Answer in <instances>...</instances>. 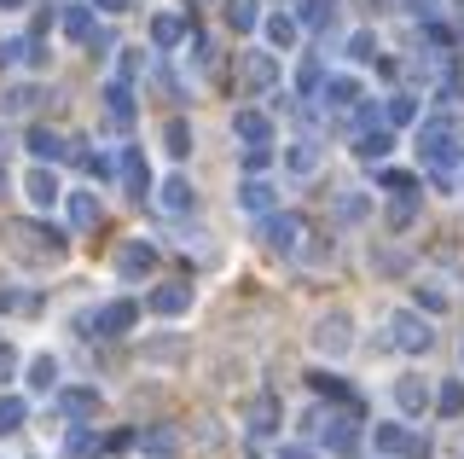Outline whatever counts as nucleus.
Masks as SVG:
<instances>
[{
	"label": "nucleus",
	"instance_id": "603ef678",
	"mask_svg": "<svg viewBox=\"0 0 464 459\" xmlns=\"http://www.w3.org/2000/svg\"><path fill=\"white\" fill-rule=\"evenodd\" d=\"M0 186H6V169H0Z\"/></svg>",
	"mask_w": 464,
	"mask_h": 459
},
{
	"label": "nucleus",
	"instance_id": "864d4df0",
	"mask_svg": "<svg viewBox=\"0 0 464 459\" xmlns=\"http://www.w3.org/2000/svg\"><path fill=\"white\" fill-rule=\"evenodd\" d=\"M459 355H464V343H459Z\"/></svg>",
	"mask_w": 464,
	"mask_h": 459
},
{
	"label": "nucleus",
	"instance_id": "f257e3e1",
	"mask_svg": "<svg viewBox=\"0 0 464 459\" xmlns=\"http://www.w3.org/2000/svg\"><path fill=\"white\" fill-rule=\"evenodd\" d=\"M412 140H418V157H424L430 175H453V163H459L453 122H447V117H418L412 122Z\"/></svg>",
	"mask_w": 464,
	"mask_h": 459
},
{
	"label": "nucleus",
	"instance_id": "72a5a7b5",
	"mask_svg": "<svg viewBox=\"0 0 464 459\" xmlns=\"http://www.w3.org/2000/svg\"><path fill=\"white\" fill-rule=\"evenodd\" d=\"M163 151H169V157H186V151H192V122H186V117H174V122L163 128Z\"/></svg>",
	"mask_w": 464,
	"mask_h": 459
},
{
	"label": "nucleus",
	"instance_id": "393cba45",
	"mask_svg": "<svg viewBox=\"0 0 464 459\" xmlns=\"http://www.w3.org/2000/svg\"><path fill=\"white\" fill-rule=\"evenodd\" d=\"M180 41H186V18H180V12H157V18H151V47H180Z\"/></svg>",
	"mask_w": 464,
	"mask_h": 459
},
{
	"label": "nucleus",
	"instance_id": "f704fd0d",
	"mask_svg": "<svg viewBox=\"0 0 464 459\" xmlns=\"http://www.w3.org/2000/svg\"><path fill=\"white\" fill-rule=\"evenodd\" d=\"M64 454H70V459H93V454H99V436H93L87 425H70V436H64Z\"/></svg>",
	"mask_w": 464,
	"mask_h": 459
},
{
	"label": "nucleus",
	"instance_id": "bb28decb",
	"mask_svg": "<svg viewBox=\"0 0 464 459\" xmlns=\"http://www.w3.org/2000/svg\"><path fill=\"white\" fill-rule=\"evenodd\" d=\"M24 378H29V390H35V396L58 390V355H35V361L24 366Z\"/></svg>",
	"mask_w": 464,
	"mask_h": 459
},
{
	"label": "nucleus",
	"instance_id": "4be33fe9",
	"mask_svg": "<svg viewBox=\"0 0 464 459\" xmlns=\"http://www.w3.org/2000/svg\"><path fill=\"white\" fill-rule=\"evenodd\" d=\"M64 35L76 41V47H93V35H99V18H93V6H64Z\"/></svg>",
	"mask_w": 464,
	"mask_h": 459
},
{
	"label": "nucleus",
	"instance_id": "cd10ccee",
	"mask_svg": "<svg viewBox=\"0 0 464 459\" xmlns=\"http://www.w3.org/2000/svg\"><path fill=\"white\" fill-rule=\"evenodd\" d=\"M372 448L377 454H412L418 442L406 436V425H372Z\"/></svg>",
	"mask_w": 464,
	"mask_h": 459
},
{
	"label": "nucleus",
	"instance_id": "39448f33",
	"mask_svg": "<svg viewBox=\"0 0 464 459\" xmlns=\"http://www.w3.org/2000/svg\"><path fill=\"white\" fill-rule=\"evenodd\" d=\"M93 337H128L140 326V303H128V297H111V303H99L93 308Z\"/></svg>",
	"mask_w": 464,
	"mask_h": 459
},
{
	"label": "nucleus",
	"instance_id": "a211bd4d",
	"mask_svg": "<svg viewBox=\"0 0 464 459\" xmlns=\"http://www.w3.org/2000/svg\"><path fill=\"white\" fill-rule=\"evenodd\" d=\"M261 35H267L273 53H290V47H296V35H302V24L290 18V12H267V18H261Z\"/></svg>",
	"mask_w": 464,
	"mask_h": 459
},
{
	"label": "nucleus",
	"instance_id": "79ce46f5",
	"mask_svg": "<svg viewBox=\"0 0 464 459\" xmlns=\"http://www.w3.org/2000/svg\"><path fill=\"white\" fill-rule=\"evenodd\" d=\"M337 215H343V221H366V198L343 192V198H337Z\"/></svg>",
	"mask_w": 464,
	"mask_h": 459
},
{
	"label": "nucleus",
	"instance_id": "09e8293b",
	"mask_svg": "<svg viewBox=\"0 0 464 459\" xmlns=\"http://www.w3.org/2000/svg\"><path fill=\"white\" fill-rule=\"evenodd\" d=\"M0 308H29V297L24 291H0Z\"/></svg>",
	"mask_w": 464,
	"mask_h": 459
},
{
	"label": "nucleus",
	"instance_id": "f8f14e48",
	"mask_svg": "<svg viewBox=\"0 0 464 459\" xmlns=\"http://www.w3.org/2000/svg\"><path fill=\"white\" fill-rule=\"evenodd\" d=\"M157 268V245H145V239H128L122 250H116V274L122 279H140V274H151Z\"/></svg>",
	"mask_w": 464,
	"mask_h": 459
},
{
	"label": "nucleus",
	"instance_id": "ea45409f",
	"mask_svg": "<svg viewBox=\"0 0 464 459\" xmlns=\"http://www.w3.org/2000/svg\"><path fill=\"white\" fill-rule=\"evenodd\" d=\"M319 82H325V76H319V64H314V59L296 70V93H302V99H314V93H319Z\"/></svg>",
	"mask_w": 464,
	"mask_h": 459
},
{
	"label": "nucleus",
	"instance_id": "9d476101",
	"mask_svg": "<svg viewBox=\"0 0 464 459\" xmlns=\"http://www.w3.org/2000/svg\"><path fill=\"white\" fill-rule=\"evenodd\" d=\"M319 105H325V111H337V117H348V111H354L360 105V99H366V93H360V82L354 76H325V82H319Z\"/></svg>",
	"mask_w": 464,
	"mask_h": 459
},
{
	"label": "nucleus",
	"instance_id": "9b49d317",
	"mask_svg": "<svg viewBox=\"0 0 464 459\" xmlns=\"http://www.w3.org/2000/svg\"><path fill=\"white\" fill-rule=\"evenodd\" d=\"M157 210H163V215H192L198 210V186L186 175H169L163 186H157Z\"/></svg>",
	"mask_w": 464,
	"mask_h": 459
},
{
	"label": "nucleus",
	"instance_id": "c756f323",
	"mask_svg": "<svg viewBox=\"0 0 464 459\" xmlns=\"http://www.w3.org/2000/svg\"><path fill=\"white\" fill-rule=\"evenodd\" d=\"M244 82H250V88H273V82H279V59H273V53H250Z\"/></svg>",
	"mask_w": 464,
	"mask_h": 459
},
{
	"label": "nucleus",
	"instance_id": "3c124183",
	"mask_svg": "<svg viewBox=\"0 0 464 459\" xmlns=\"http://www.w3.org/2000/svg\"><path fill=\"white\" fill-rule=\"evenodd\" d=\"M24 6V0H0V12H18Z\"/></svg>",
	"mask_w": 464,
	"mask_h": 459
},
{
	"label": "nucleus",
	"instance_id": "b1692460",
	"mask_svg": "<svg viewBox=\"0 0 464 459\" xmlns=\"http://www.w3.org/2000/svg\"><path fill=\"white\" fill-rule=\"evenodd\" d=\"M29 157H35V163H58V157H64L70 146H64V134H53V128H29Z\"/></svg>",
	"mask_w": 464,
	"mask_h": 459
},
{
	"label": "nucleus",
	"instance_id": "dca6fc26",
	"mask_svg": "<svg viewBox=\"0 0 464 459\" xmlns=\"http://www.w3.org/2000/svg\"><path fill=\"white\" fill-rule=\"evenodd\" d=\"M389 151H395V128H360V134H354V157H360V163H383Z\"/></svg>",
	"mask_w": 464,
	"mask_h": 459
},
{
	"label": "nucleus",
	"instance_id": "37998d69",
	"mask_svg": "<svg viewBox=\"0 0 464 459\" xmlns=\"http://www.w3.org/2000/svg\"><path fill=\"white\" fill-rule=\"evenodd\" d=\"M372 268H377V274H401L406 256H401V250H372Z\"/></svg>",
	"mask_w": 464,
	"mask_h": 459
},
{
	"label": "nucleus",
	"instance_id": "c9c22d12",
	"mask_svg": "<svg viewBox=\"0 0 464 459\" xmlns=\"http://www.w3.org/2000/svg\"><path fill=\"white\" fill-rule=\"evenodd\" d=\"M174 442H180V436H174L169 425H151V430H140V448H145V454H169Z\"/></svg>",
	"mask_w": 464,
	"mask_h": 459
},
{
	"label": "nucleus",
	"instance_id": "c85d7f7f",
	"mask_svg": "<svg viewBox=\"0 0 464 459\" xmlns=\"http://www.w3.org/2000/svg\"><path fill=\"white\" fill-rule=\"evenodd\" d=\"M227 24H232L238 35L261 30V0H227Z\"/></svg>",
	"mask_w": 464,
	"mask_h": 459
},
{
	"label": "nucleus",
	"instance_id": "a19ab883",
	"mask_svg": "<svg viewBox=\"0 0 464 459\" xmlns=\"http://www.w3.org/2000/svg\"><path fill=\"white\" fill-rule=\"evenodd\" d=\"M82 169H87V175H99V181L116 175V163H111V157H99V151H82Z\"/></svg>",
	"mask_w": 464,
	"mask_h": 459
},
{
	"label": "nucleus",
	"instance_id": "412c9836",
	"mask_svg": "<svg viewBox=\"0 0 464 459\" xmlns=\"http://www.w3.org/2000/svg\"><path fill=\"white\" fill-rule=\"evenodd\" d=\"M285 169H290V175H314V169H319V140L314 134H296L285 146Z\"/></svg>",
	"mask_w": 464,
	"mask_h": 459
},
{
	"label": "nucleus",
	"instance_id": "8fccbe9b",
	"mask_svg": "<svg viewBox=\"0 0 464 459\" xmlns=\"http://www.w3.org/2000/svg\"><path fill=\"white\" fill-rule=\"evenodd\" d=\"M128 6V0H99V12H122Z\"/></svg>",
	"mask_w": 464,
	"mask_h": 459
},
{
	"label": "nucleus",
	"instance_id": "6ab92c4d",
	"mask_svg": "<svg viewBox=\"0 0 464 459\" xmlns=\"http://www.w3.org/2000/svg\"><path fill=\"white\" fill-rule=\"evenodd\" d=\"M58 413H64V419H93L99 413V390H87V384H70V390H58Z\"/></svg>",
	"mask_w": 464,
	"mask_h": 459
},
{
	"label": "nucleus",
	"instance_id": "4c0bfd02",
	"mask_svg": "<svg viewBox=\"0 0 464 459\" xmlns=\"http://www.w3.org/2000/svg\"><path fill=\"white\" fill-rule=\"evenodd\" d=\"M412 198H418V192H401L395 204H389V227H395V233H406V227H412V210H418Z\"/></svg>",
	"mask_w": 464,
	"mask_h": 459
},
{
	"label": "nucleus",
	"instance_id": "c03bdc74",
	"mask_svg": "<svg viewBox=\"0 0 464 459\" xmlns=\"http://www.w3.org/2000/svg\"><path fill=\"white\" fill-rule=\"evenodd\" d=\"M377 186H383V192H412V175H401V169H383V175H377Z\"/></svg>",
	"mask_w": 464,
	"mask_h": 459
},
{
	"label": "nucleus",
	"instance_id": "58836bf2",
	"mask_svg": "<svg viewBox=\"0 0 464 459\" xmlns=\"http://www.w3.org/2000/svg\"><path fill=\"white\" fill-rule=\"evenodd\" d=\"M140 64H145V53L140 47H122V59H116V82H134Z\"/></svg>",
	"mask_w": 464,
	"mask_h": 459
},
{
	"label": "nucleus",
	"instance_id": "2f4dec72",
	"mask_svg": "<svg viewBox=\"0 0 464 459\" xmlns=\"http://www.w3.org/2000/svg\"><path fill=\"white\" fill-rule=\"evenodd\" d=\"M24 419H29V401L24 396H0V436L24 430Z\"/></svg>",
	"mask_w": 464,
	"mask_h": 459
},
{
	"label": "nucleus",
	"instance_id": "f03ea898",
	"mask_svg": "<svg viewBox=\"0 0 464 459\" xmlns=\"http://www.w3.org/2000/svg\"><path fill=\"white\" fill-rule=\"evenodd\" d=\"M314 349L325 355V361H343L348 349H354V314L348 308H331L314 320Z\"/></svg>",
	"mask_w": 464,
	"mask_h": 459
},
{
	"label": "nucleus",
	"instance_id": "de8ad7c7",
	"mask_svg": "<svg viewBox=\"0 0 464 459\" xmlns=\"http://www.w3.org/2000/svg\"><path fill=\"white\" fill-rule=\"evenodd\" d=\"M273 459H314V448H296V442H285V448L273 454Z\"/></svg>",
	"mask_w": 464,
	"mask_h": 459
},
{
	"label": "nucleus",
	"instance_id": "6e6552de",
	"mask_svg": "<svg viewBox=\"0 0 464 459\" xmlns=\"http://www.w3.org/2000/svg\"><path fill=\"white\" fill-rule=\"evenodd\" d=\"M395 407L406 413V419H424V413L435 407V390H430V378H418V372H406V378H395Z\"/></svg>",
	"mask_w": 464,
	"mask_h": 459
},
{
	"label": "nucleus",
	"instance_id": "1a4fd4ad",
	"mask_svg": "<svg viewBox=\"0 0 464 459\" xmlns=\"http://www.w3.org/2000/svg\"><path fill=\"white\" fill-rule=\"evenodd\" d=\"M198 303V291L186 279H169V285H157L151 291V314H163V320H180V314H192Z\"/></svg>",
	"mask_w": 464,
	"mask_h": 459
},
{
	"label": "nucleus",
	"instance_id": "473e14b6",
	"mask_svg": "<svg viewBox=\"0 0 464 459\" xmlns=\"http://www.w3.org/2000/svg\"><path fill=\"white\" fill-rule=\"evenodd\" d=\"M435 413H441V419H459L464 413V384L459 378H447L441 390H435Z\"/></svg>",
	"mask_w": 464,
	"mask_h": 459
},
{
	"label": "nucleus",
	"instance_id": "0eeeda50",
	"mask_svg": "<svg viewBox=\"0 0 464 459\" xmlns=\"http://www.w3.org/2000/svg\"><path fill=\"white\" fill-rule=\"evenodd\" d=\"M24 204H29V210H53V204H64V186H58V175H53L47 163L24 169Z\"/></svg>",
	"mask_w": 464,
	"mask_h": 459
},
{
	"label": "nucleus",
	"instance_id": "ddd939ff",
	"mask_svg": "<svg viewBox=\"0 0 464 459\" xmlns=\"http://www.w3.org/2000/svg\"><path fill=\"white\" fill-rule=\"evenodd\" d=\"M244 425H250V436H256V442L279 436V396H256V401H250V413H244Z\"/></svg>",
	"mask_w": 464,
	"mask_h": 459
},
{
	"label": "nucleus",
	"instance_id": "5701e85b",
	"mask_svg": "<svg viewBox=\"0 0 464 459\" xmlns=\"http://www.w3.org/2000/svg\"><path fill=\"white\" fill-rule=\"evenodd\" d=\"M418 117H424L418 93H389V99H383V128H412Z\"/></svg>",
	"mask_w": 464,
	"mask_h": 459
},
{
	"label": "nucleus",
	"instance_id": "e433bc0d",
	"mask_svg": "<svg viewBox=\"0 0 464 459\" xmlns=\"http://www.w3.org/2000/svg\"><path fill=\"white\" fill-rule=\"evenodd\" d=\"M348 59H354V64L377 59V35H372V30H354V35H348Z\"/></svg>",
	"mask_w": 464,
	"mask_h": 459
},
{
	"label": "nucleus",
	"instance_id": "7c9ffc66",
	"mask_svg": "<svg viewBox=\"0 0 464 459\" xmlns=\"http://www.w3.org/2000/svg\"><path fill=\"white\" fill-rule=\"evenodd\" d=\"M447 303H453V297H447L435 279H418V285H412V308H424V314H447Z\"/></svg>",
	"mask_w": 464,
	"mask_h": 459
},
{
	"label": "nucleus",
	"instance_id": "4468645a",
	"mask_svg": "<svg viewBox=\"0 0 464 459\" xmlns=\"http://www.w3.org/2000/svg\"><path fill=\"white\" fill-rule=\"evenodd\" d=\"M116 175H122L128 198H145V192H151V163L140 157V146H128V151H122V163H116Z\"/></svg>",
	"mask_w": 464,
	"mask_h": 459
},
{
	"label": "nucleus",
	"instance_id": "7ed1b4c3",
	"mask_svg": "<svg viewBox=\"0 0 464 459\" xmlns=\"http://www.w3.org/2000/svg\"><path fill=\"white\" fill-rule=\"evenodd\" d=\"M314 430H319V448H325V454H354V442H360V419H354V407L314 413Z\"/></svg>",
	"mask_w": 464,
	"mask_h": 459
},
{
	"label": "nucleus",
	"instance_id": "a18cd8bd",
	"mask_svg": "<svg viewBox=\"0 0 464 459\" xmlns=\"http://www.w3.org/2000/svg\"><path fill=\"white\" fill-rule=\"evenodd\" d=\"M267 163H273V146H244V169H250V175H261Z\"/></svg>",
	"mask_w": 464,
	"mask_h": 459
},
{
	"label": "nucleus",
	"instance_id": "aec40b11",
	"mask_svg": "<svg viewBox=\"0 0 464 459\" xmlns=\"http://www.w3.org/2000/svg\"><path fill=\"white\" fill-rule=\"evenodd\" d=\"M238 204L250 210V215H273L279 210V192H273V181H261V175H250L238 186Z\"/></svg>",
	"mask_w": 464,
	"mask_h": 459
},
{
	"label": "nucleus",
	"instance_id": "2eb2a0df",
	"mask_svg": "<svg viewBox=\"0 0 464 459\" xmlns=\"http://www.w3.org/2000/svg\"><path fill=\"white\" fill-rule=\"evenodd\" d=\"M99 99H105V122H111V128H134L140 111H134V93H128V82H111Z\"/></svg>",
	"mask_w": 464,
	"mask_h": 459
},
{
	"label": "nucleus",
	"instance_id": "20e7f679",
	"mask_svg": "<svg viewBox=\"0 0 464 459\" xmlns=\"http://www.w3.org/2000/svg\"><path fill=\"white\" fill-rule=\"evenodd\" d=\"M302 239H308V221H302V215H290V210H273L267 221H261V245H267L273 256H296Z\"/></svg>",
	"mask_w": 464,
	"mask_h": 459
},
{
	"label": "nucleus",
	"instance_id": "49530a36",
	"mask_svg": "<svg viewBox=\"0 0 464 459\" xmlns=\"http://www.w3.org/2000/svg\"><path fill=\"white\" fill-rule=\"evenodd\" d=\"M12 372H18V349H12V343H0V384H6Z\"/></svg>",
	"mask_w": 464,
	"mask_h": 459
},
{
	"label": "nucleus",
	"instance_id": "423d86ee",
	"mask_svg": "<svg viewBox=\"0 0 464 459\" xmlns=\"http://www.w3.org/2000/svg\"><path fill=\"white\" fill-rule=\"evenodd\" d=\"M389 332H395V349H406V355H424L430 343H435L430 320L418 308H395V314H389Z\"/></svg>",
	"mask_w": 464,
	"mask_h": 459
},
{
	"label": "nucleus",
	"instance_id": "a878e982",
	"mask_svg": "<svg viewBox=\"0 0 464 459\" xmlns=\"http://www.w3.org/2000/svg\"><path fill=\"white\" fill-rule=\"evenodd\" d=\"M64 210H70V227H76V233L99 227V198L93 192H64Z\"/></svg>",
	"mask_w": 464,
	"mask_h": 459
},
{
	"label": "nucleus",
	"instance_id": "f3484780",
	"mask_svg": "<svg viewBox=\"0 0 464 459\" xmlns=\"http://www.w3.org/2000/svg\"><path fill=\"white\" fill-rule=\"evenodd\" d=\"M232 134H238L244 146H267V140H273V122L261 117L256 105H244V111H232Z\"/></svg>",
	"mask_w": 464,
	"mask_h": 459
}]
</instances>
